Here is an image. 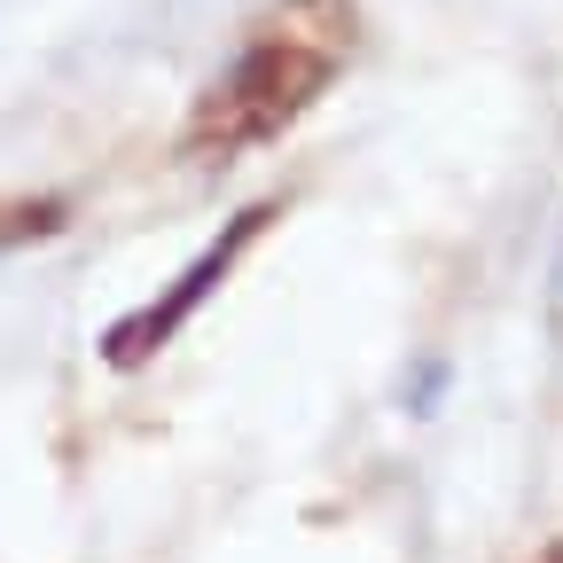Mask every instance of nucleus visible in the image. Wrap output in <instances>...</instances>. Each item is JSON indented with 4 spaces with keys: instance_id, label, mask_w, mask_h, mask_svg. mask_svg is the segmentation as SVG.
Masks as SVG:
<instances>
[{
    "instance_id": "3",
    "label": "nucleus",
    "mask_w": 563,
    "mask_h": 563,
    "mask_svg": "<svg viewBox=\"0 0 563 563\" xmlns=\"http://www.w3.org/2000/svg\"><path fill=\"white\" fill-rule=\"evenodd\" d=\"M70 228V203L63 196H0V251H24Z\"/></svg>"
},
{
    "instance_id": "4",
    "label": "nucleus",
    "mask_w": 563,
    "mask_h": 563,
    "mask_svg": "<svg viewBox=\"0 0 563 563\" xmlns=\"http://www.w3.org/2000/svg\"><path fill=\"white\" fill-rule=\"evenodd\" d=\"M548 563H563V555H548Z\"/></svg>"
},
{
    "instance_id": "2",
    "label": "nucleus",
    "mask_w": 563,
    "mask_h": 563,
    "mask_svg": "<svg viewBox=\"0 0 563 563\" xmlns=\"http://www.w3.org/2000/svg\"><path fill=\"white\" fill-rule=\"evenodd\" d=\"M258 228H274V203H251L243 220H235V228H228L220 243H211V251H203V258H196V266H188V274L173 282V290L157 298V306L125 313V321H118V329L102 336V361H110V368H141V361H157V352L173 344V329H180V321H188V313H196V306H203L211 290H220V282H228V266H235V258H243V251L258 243Z\"/></svg>"
},
{
    "instance_id": "1",
    "label": "nucleus",
    "mask_w": 563,
    "mask_h": 563,
    "mask_svg": "<svg viewBox=\"0 0 563 563\" xmlns=\"http://www.w3.org/2000/svg\"><path fill=\"white\" fill-rule=\"evenodd\" d=\"M361 55V0H266L251 16L228 70L196 95L180 125L188 165H235L251 150H274Z\"/></svg>"
}]
</instances>
